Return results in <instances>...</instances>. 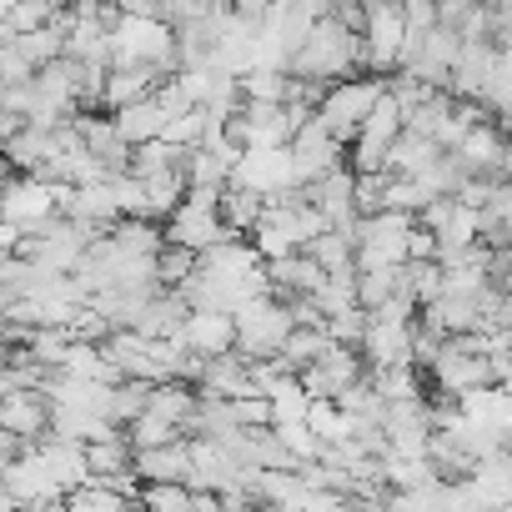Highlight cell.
I'll return each mask as SVG.
<instances>
[{
  "instance_id": "6da1fadb",
  "label": "cell",
  "mask_w": 512,
  "mask_h": 512,
  "mask_svg": "<svg viewBox=\"0 0 512 512\" xmlns=\"http://www.w3.org/2000/svg\"><path fill=\"white\" fill-rule=\"evenodd\" d=\"M287 71L317 76V81H342V76L362 71V31L342 26L337 16H317Z\"/></svg>"
},
{
  "instance_id": "7a4b0ae2",
  "label": "cell",
  "mask_w": 512,
  "mask_h": 512,
  "mask_svg": "<svg viewBox=\"0 0 512 512\" xmlns=\"http://www.w3.org/2000/svg\"><path fill=\"white\" fill-rule=\"evenodd\" d=\"M111 66H161L176 76V26L166 16H121L111 31Z\"/></svg>"
},
{
  "instance_id": "3957f363",
  "label": "cell",
  "mask_w": 512,
  "mask_h": 512,
  "mask_svg": "<svg viewBox=\"0 0 512 512\" xmlns=\"http://www.w3.org/2000/svg\"><path fill=\"white\" fill-rule=\"evenodd\" d=\"M231 317H236V352H246V357H272V352H282V342H287V332H292V312H287V302H277L272 292L246 297Z\"/></svg>"
},
{
  "instance_id": "277c9868",
  "label": "cell",
  "mask_w": 512,
  "mask_h": 512,
  "mask_svg": "<svg viewBox=\"0 0 512 512\" xmlns=\"http://www.w3.org/2000/svg\"><path fill=\"white\" fill-rule=\"evenodd\" d=\"M0 211H6L26 236H41V231H46V221L61 211V206H56V181L21 171L6 191H0Z\"/></svg>"
},
{
  "instance_id": "5b68a950",
  "label": "cell",
  "mask_w": 512,
  "mask_h": 512,
  "mask_svg": "<svg viewBox=\"0 0 512 512\" xmlns=\"http://www.w3.org/2000/svg\"><path fill=\"white\" fill-rule=\"evenodd\" d=\"M176 342L196 357H216V352H231L236 347V317L221 312V307H191Z\"/></svg>"
},
{
  "instance_id": "8992f818",
  "label": "cell",
  "mask_w": 512,
  "mask_h": 512,
  "mask_svg": "<svg viewBox=\"0 0 512 512\" xmlns=\"http://www.w3.org/2000/svg\"><path fill=\"white\" fill-rule=\"evenodd\" d=\"M0 427L21 432L26 442H41L51 432V397L41 387H16L0 397Z\"/></svg>"
},
{
  "instance_id": "52a82bcc",
  "label": "cell",
  "mask_w": 512,
  "mask_h": 512,
  "mask_svg": "<svg viewBox=\"0 0 512 512\" xmlns=\"http://www.w3.org/2000/svg\"><path fill=\"white\" fill-rule=\"evenodd\" d=\"M502 146H507V136L497 131V121H477V126L462 131L457 161H462L472 176H502Z\"/></svg>"
},
{
  "instance_id": "ba28073f",
  "label": "cell",
  "mask_w": 512,
  "mask_h": 512,
  "mask_svg": "<svg viewBox=\"0 0 512 512\" xmlns=\"http://www.w3.org/2000/svg\"><path fill=\"white\" fill-rule=\"evenodd\" d=\"M161 81H166L161 66H111V71H106V86H101V106H106V111L131 106V101L151 96Z\"/></svg>"
},
{
  "instance_id": "9c48e42d",
  "label": "cell",
  "mask_w": 512,
  "mask_h": 512,
  "mask_svg": "<svg viewBox=\"0 0 512 512\" xmlns=\"http://www.w3.org/2000/svg\"><path fill=\"white\" fill-rule=\"evenodd\" d=\"M136 477H141V482H166V477L186 482V477H191V437L181 432L176 442L141 447V452H136Z\"/></svg>"
},
{
  "instance_id": "30bf717a",
  "label": "cell",
  "mask_w": 512,
  "mask_h": 512,
  "mask_svg": "<svg viewBox=\"0 0 512 512\" xmlns=\"http://www.w3.org/2000/svg\"><path fill=\"white\" fill-rule=\"evenodd\" d=\"M111 121H116V126H121V136L136 146V141H151V136H161V131H166L171 106L161 101V91H151V96H141V101H131V106H116V111H111Z\"/></svg>"
},
{
  "instance_id": "8fae6325",
  "label": "cell",
  "mask_w": 512,
  "mask_h": 512,
  "mask_svg": "<svg viewBox=\"0 0 512 512\" xmlns=\"http://www.w3.org/2000/svg\"><path fill=\"white\" fill-rule=\"evenodd\" d=\"M442 156V146L432 141V136H422V131H397V141L387 146V171L392 176H422L432 161Z\"/></svg>"
},
{
  "instance_id": "7c38bea8",
  "label": "cell",
  "mask_w": 512,
  "mask_h": 512,
  "mask_svg": "<svg viewBox=\"0 0 512 512\" xmlns=\"http://www.w3.org/2000/svg\"><path fill=\"white\" fill-rule=\"evenodd\" d=\"M477 236H482V211L467 206V201H452L447 221L437 226V262H452V256L467 251Z\"/></svg>"
},
{
  "instance_id": "4fadbf2b",
  "label": "cell",
  "mask_w": 512,
  "mask_h": 512,
  "mask_svg": "<svg viewBox=\"0 0 512 512\" xmlns=\"http://www.w3.org/2000/svg\"><path fill=\"white\" fill-rule=\"evenodd\" d=\"M327 347H332V332H327V327H292L287 342H282V362H287L292 372H302V367L317 362Z\"/></svg>"
},
{
  "instance_id": "5bb4252c",
  "label": "cell",
  "mask_w": 512,
  "mask_h": 512,
  "mask_svg": "<svg viewBox=\"0 0 512 512\" xmlns=\"http://www.w3.org/2000/svg\"><path fill=\"white\" fill-rule=\"evenodd\" d=\"M402 287V262L397 267H357V307H382Z\"/></svg>"
},
{
  "instance_id": "9a60e30c",
  "label": "cell",
  "mask_w": 512,
  "mask_h": 512,
  "mask_svg": "<svg viewBox=\"0 0 512 512\" xmlns=\"http://www.w3.org/2000/svg\"><path fill=\"white\" fill-rule=\"evenodd\" d=\"M402 292H407V297H417V302L442 297V262H437V256H427V262L407 256V262H402Z\"/></svg>"
},
{
  "instance_id": "2e32d148",
  "label": "cell",
  "mask_w": 512,
  "mask_h": 512,
  "mask_svg": "<svg viewBox=\"0 0 512 512\" xmlns=\"http://www.w3.org/2000/svg\"><path fill=\"white\" fill-rule=\"evenodd\" d=\"M191 272H196V251L191 246H181V241H161L156 246V282L161 287H181Z\"/></svg>"
},
{
  "instance_id": "e0dca14e",
  "label": "cell",
  "mask_w": 512,
  "mask_h": 512,
  "mask_svg": "<svg viewBox=\"0 0 512 512\" xmlns=\"http://www.w3.org/2000/svg\"><path fill=\"white\" fill-rule=\"evenodd\" d=\"M387 181H392V171H357V181H352L357 216H372V211L387 206Z\"/></svg>"
},
{
  "instance_id": "ac0fdd59",
  "label": "cell",
  "mask_w": 512,
  "mask_h": 512,
  "mask_svg": "<svg viewBox=\"0 0 512 512\" xmlns=\"http://www.w3.org/2000/svg\"><path fill=\"white\" fill-rule=\"evenodd\" d=\"M432 196H437V191H432L422 176H392V181H387V206H397V211H407V216H417Z\"/></svg>"
},
{
  "instance_id": "d6986e66",
  "label": "cell",
  "mask_w": 512,
  "mask_h": 512,
  "mask_svg": "<svg viewBox=\"0 0 512 512\" xmlns=\"http://www.w3.org/2000/svg\"><path fill=\"white\" fill-rule=\"evenodd\" d=\"M126 437H131V447L141 452V447L176 442V437H181V427H176V422H166V417H156V412H141L136 422H126Z\"/></svg>"
},
{
  "instance_id": "ffe728a7",
  "label": "cell",
  "mask_w": 512,
  "mask_h": 512,
  "mask_svg": "<svg viewBox=\"0 0 512 512\" xmlns=\"http://www.w3.org/2000/svg\"><path fill=\"white\" fill-rule=\"evenodd\" d=\"M136 502L161 507V512H191V487L176 482V477H166V482H141V497H136Z\"/></svg>"
},
{
  "instance_id": "44dd1931",
  "label": "cell",
  "mask_w": 512,
  "mask_h": 512,
  "mask_svg": "<svg viewBox=\"0 0 512 512\" xmlns=\"http://www.w3.org/2000/svg\"><path fill=\"white\" fill-rule=\"evenodd\" d=\"M226 412L236 427H267L272 422V397L267 392H246V397H226Z\"/></svg>"
},
{
  "instance_id": "7402d4cb",
  "label": "cell",
  "mask_w": 512,
  "mask_h": 512,
  "mask_svg": "<svg viewBox=\"0 0 512 512\" xmlns=\"http://www.w3.org/2000/svg\"><path fill=\"white\" fill-rule=\"evenodd\" d=\"M327 332L337 337V342H362V332H367V307H337L332 317H327Z\"/></svg>"
},
{
  "instance_id": "603a6c76",
  "label": "cell",
  "mask_w": 512,
  "mask_h": 512,
  "mask_svg": "<svg viewBox=\"0 0 512 512\" xmlns=\"http://www.w3.org/2000/svg\"><path fill=\"white\" fill-rule=\"evenodd\" d=\"M502 176L512 181V136H507V146H502Z\"/></svg>"
}]
</instances>
